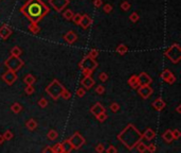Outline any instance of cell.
Returning <instances> with one entry per match:
<instances>
[{"mask_svg": "<svg viewBox=\"0 0 181 153\" xmlns=\"http://www.w3.org/2000/svg\"><path fill=\"white\" fill-rule=\"evenodd\" d=\"M10 52H11V56H17V58H20V56L22 54V50H21L18 46H15V47L12 48Z\"/></svg>", "mask_w": 181, "mask_h": 153, "instance_id": "484cf974", "label": "cell"}, {"mask_svg": "<svg viewBox=\"0 0 181 153\" xmlns=\"http://www.w3.org/2000/svg\"><path fill=\"white\" fill-rule=\"evenodd\" d=\"M49 3L56 12L59 13L67 8V5L70 3V0H49Z\"/></svg>", "mask_w": 181, "mask_h": 153, "instance_id": "ba28073f", "label": "cell"}, {"mask_svg": "<svg viewBox=\"0 0 181 153\" xmlns=\"http://www.w3.org/2000/svg\"><path fill=\"white\" fill-rule=\"evenodd\" d=\"M127 51H128V48H127L126 45H124V44H120L116 49V52L119 53L120 56H125L126 53H127Z\"/></svg>", "mask_w": 181, "mask_h": 153, "instance_id": "cb8c5ba5", "label": "cell"}, {"mask_svg": "<svg viewBox=\"0 0 181 153\" xmlns=\"http://www.w3.org/2000/svg\"><path fill=\"white\" fill-rule=\"evenodd\" d=\"M95 118H97L100 122H104L106 119L108 118V116H107V114H106V112H104V113H101V114H99V115H97Z\"/></svg>", "mask_w": 181, "mask_h": 153, "instance_id": "74e56055", "label": "cell"}, {"mask_svg": "<svg viewBox=\"0 0 181 153\" xmlns=\"http://www.w3.org/2000/svg\"><path fill=\"white\" fill-rule=\"evenodd\" d=\"M19 12L31 22L38 24L46 15L50 13V8L42 0H26Z\"/></svg>", "mask_w": 181, "mask_h": 153, "instance_id": "6da1fadb", "label": "cell"}, {"mask_svg": "<svg viewBox=\"0 0 181 153\" xmlns=\"http://www.w3.org/2000/svg\"><path fill=\"white\" fill-rule=\"evenodd\" d=\"M38 105H39L40 108H47V106H48V100L46 99L45 97L40 98L39 101H38Z\"/></svg>", "mask_w": 181, "mask_h": 153, "instance_id": "60d3db41", "label": "cell"}, {"mask_svg": "<svg viewBox=\"0 0 181 153\" xmlns=\"http://www.w3.org/2000/svg\"><path fill=\"white\" fill-rule=\"evenodd\" d=\"M127 83H128V85L132 88V89H137V88L140 86L139 81H138V76H137V74H132V76L128 79Z\"/></svg>", "mask_w": 181, "mask_h": 153, "instance_id": "d6986e66", "label": "cell"}, {"mask_svg": "<svg viewBox=\"0 0 181 153\" xmlns=\"http://www.w3.org/2000/svg\"><path fill=\"white\" fill-rule=\"evenodd\" d=\"M102 4H103L102 0H93V5H94L95 8H101Z\"/></svg>", "mask_w": 181, "mask_h": 153, "instance_id": "f5cc1de1", "label": "cell"}, {"mask_svg": "<svg viewBox=\"0 0 181 153\" xmlns=\"http://www.w3.org/2000/svg\"><path fill=\"white\" fill-rule=\"evenodd\" d=\"M79 26L83 28L84 30L88 29L90 26L92 25V18L90 17L88 14H84V15H82L81 17V20H79Z\"/></svg>", "mask_w": 181, "mask_h": 153, "instance_id": "5bb4252c", "label": "cell"}, {"mask_svg": "<svg viewBox=\"0 0 181 153\" xmlns=\"http://www.w3.org/2000/svg\"><path fill=\"white\" fill-rule=\"evenodd\" d=\"M142 137L144 138V139L148 140V141H152L156 137V133L152 128H147L144 132L142 133Z\"/></svg>", "mask_w": 181, "mask_h": 153, "instance_id": "ac0fdd59", "label": "cell"}, {"mask_svg": "<svg viewBox=\"0 0 181 153\" xmlns=\"http://www.w3.org/2000/svg\"><path fill=\"white\" fill-rule=\"evenodd\" d=\"M152 106L154 110H156V111H162V110H164L166 106V103L164 102V100L163 99H161V98H157L156 100L152 101Z\"/></svg>", "mask_w": 181, "mask_h": 153, "instance_id": "e0dca14e", "label": "cell"}, {"mask_svg": "<svg viewBox=\"0 0 181 153\" xmlns=\"http://www.w3.org/2000/svg\"><path fill=\"white\" fill-rule=\"evenodd\" d=\"M172 74H172L171 70L165 69V70H163V71L161 72V79H162L164 82H167V80L170 79V76H171Z\"/></svg>", "mask_w": 181, "mask_h": 153, "instance_id": "f546056e", "label": "cell"}, {"mask_svg": "<svg viewBox=\"0 0 181 153\" xmlns=\"http://www.w3.org/2000/svg\"><path fill=\"white\" fill-rule=\"evenodd\" d=\"M129 20L131 21V22H137V21H139L140 19V16L139 14L137 13V12H134V13H131L130 15H129Z\"/></svg>", "mask_w": 181, "mask_h": 153, "instance_id": "e575fe53", "label": "cell"}, {"mask_svg": "<svg viewBox=\"0 0 181 153\" xmlns=\"http://www.w3.org/2000/svg\"><path fill=\"white\" fill-rule=\"evenodd\" d=\"M95 82L94 80L92 79L91 76H84V78L81 80V85L84 87L85 89H90L94 86Z\"/></svg>", "mask_w": 181, "mask_h": 153, "instance_id": "7c38bea8", "label": "cell"}, {"mask_svg": "<svg viewBox=\"0 0 181 153\" xmlns=\"http://www.w3.org/2000/svg\"><path fill=\"white\" fill-rule=\"evenodd\" d=\"M164 54L172 63H179L181 61V47L179 46V44H173L166 49Z\"/></svg>", "mask_w": 181, "mask_h": 153, "instance_id": "277c9868", "label": "cell"}, {"mask_svg": "<svg viewBox=\"0 0 181 153\" xmlns=\"http://www.w3.org/2000/svg\"><path fill=\"white\" fill-rule=\"evenodd\" d=\"M35 92V88L33 85H26V88H24V92H26V95L30 96V95H33Z\"/></svg>", "mask_w": 181, "mask_h": 153, "instance_id": "836d02e7", "label": "cell"}, {"mask_svg": "<svg viewBox=\"0 0 181 153\" xmlns=\"http://www.w3.org/2000/svg\"><path fill=\"white\" fill-rule=\"evenodd\" d=\"M74 13H73V11L72 10H66L65 12L63 13V16H64V18L66 19V20H71L72 19V17H73Z\"/></svg>", "mask_w": 181, "mask_h": 153, "instance_id": "1f68e13d", "label": "cell"}, {"mask_svg": "<svg viewBox=\"0 0 181 153\" xmlns=\"http://www.w3.org/2000/svg\"><path fill=\"white\" fill-rule=\"evenodd\" d=\"M99 79L102 82H106L108 80V74H106V72H101V74H99Z\"/></svg>", "mask_w": 181, "mask_h": 153, "instance_id": "681fc988", "label": "cell"}, {"mask_svg": "<svg viewBox=\"0 0 181 153\" xmlns=\"http://www.w3.org/2000/svg\"><path fill=\"white\" fill-rule=\"evenodd\" d=\"M79 67L81 70H91V71H94L95 69L99 67V64L95 61V58H92L89 56H86L79 63Z\"/></svg>", "mask_w": 181, "mask_h": 153, "instance_id": "8992f818", "label": "cell"}, {"mask_svg": "<svg viewBox=\"0 0 181 153\" xmlns=\"http://www.w3.org/2000/svg\"><path fill=\"white\" fill-rule=\"evenodd\" d=\"M138 81H139L140 85H150L152 83V79L146 72H141L138 76Z\"/></svg>", "mask_w": 181, "mask_h": 153, "instance_id": "4fadbf2b", "label": "cell"}, {"mask_svg": "<svg viewBox=\"0 0 181 153\" xmlns=\"http://www.w3.org/2000/svg\"><path fill=\"white\" fill-rule=\"evenodd\" d=\"M106 152H107V153H117V152H118V149H117L114 146L110 145L109 147H108L107 150H106Z\"/></svg>", "mask_w": 181, "mask_h": 153, "instance_id": "f907efd6", "label": "cell"}, {"mask_svg": "<svg viewBox=\"0 0 181 153\" xmlns=\"http://www.w3.org/2000/svg\"><path fill=\"white\" fill-rule=\"evenodd\" d=\"M146 147H147V145H145L142 140H140L139 143L137 144L136 145V147L134 148H137V150H138V152H140V153H144L145 151H146Z\"/></svg>", "mask_w": 181, "mask_h": 153, "instance_id": "f1b7e54d", "label": "cell"}, {"mask_svg": "<svg viewBox=\"0 0 181 153\" xmlns=\"http://www.w3.org/2000/svg\"><path fill=\"white\" fill-rule=\"evenodd\" d=\"M29 30L31 33H33V34H38L40 32V27L38 26V24L31 22V24L29 25Z\"/></svg>", "mask_w": 181, "mask_h": 153, "instance_id": "d4e9b609", "label": "cell"}, {"mask_svg": "<svg viewBox=\"0 0 181 153\" xmlns=\"http://www.w3.org/2000/svg\"><path fill=\"white\" fill-rule=\"evenodd\" d=\"M75 95L77 96L79 98H83L85 95H86V90H85L84 87H79V88H77V89H76Z\"/></svg>", "mask_w": 181, "mask_h": 153, "instance_id": "f35d334b", "label": "cell"}, {"mask_svg": "<svg viewBox=\"0 0 181 153\" xmlns=\"http://www.w3.org/2000/svg\"><path fill=\"white\" fill-rule=\"evenodd\" d=\"M60 98H63V99H65V100H69L71 98V92H69L68 89H64L63 92H62V95H60Z\"/></svg>", "mask_w": 181, "mask_h": 153, "instance_id": "8d00e7d4", "label": "cell"}, {"mask_svg": "<svg viewBox=\"0 0 181 153\" xmlns=\"http://www.w3.org/2000/svg\"><path fill=\"white\" fill-rule=\"evenodd\" d=\"M104 112H106V108H104L100 102H97L95 104H93V105L90 108V113H91L94 117L97 116V115H99V114L104 113Z\"/></svg>", "mask_w": 181, "mask_h": 153, "instance_id": "2e32d148", "label": "cell"}, {"mask_svg": "<svg viewBox=\"0 0 181 153\" xmlns=\"http://www.w3.org/2000/svg\"><path fill=\"white\" fill-rule=\"evenodd\" d=\"M64 40L66 43H68L69 45H72V44H74L77 40V34L74 31L70 30V31H68L64 35Z\"/></svg>", "mask_w": 181, "mask_h": 153, "instance_id": "9a60e30c", "label": "cell"}, {"mask_svg": "<svg viewBox=\"0 0 181 153\" xmlns=\"http://www.w3.org/2000/svg\"><path fill=\"white\" fill-rule=\"evenodd\" d=\"M68 140L70 141L73 150H79V149H81L82 147L85 145V143H86V139H85L84 136H83L79 132H74L73 135H72L70 138H68Z\"/></svg>", "mask_w": 181, "mask_h": 153, "instance_id": "52a82bcc", "label": "cell"}, {"mask_svg": "<svg viewBox=\"0 0 181 153\" xmlns=\"http://www.w3.org/2000/svg\"><path fill=\"white\" fill-rule=\"evenodd\" d=\"M138 94L141 96L142 99H148L152 95V88L150 85H140L138 88Z\"/></svg>", "mask_w": 181, "mask_h": 153, "instance_id": "30bf717a", "label": "cell"}, {"mask_svg": "<svg viewBox=\"0 0 181 153\" xmlns=\"http://www.w3.org/2000/svg\"><path fill=\"white\" fill-rule=\"evenodd\" d=\"M146 150L148 151V152H150V153H154V152L157 151V147H156L155 144H150V145H147Z\"/></svg>", "mask_w": 181, "mask_h": 153, "instance_id": "f6af8a7d", "label": "cell"}, {"mask_svg": "<svg viewBox=\"0 0 181 153\" xmlns=\"http://www.w3.org/2000/svg\"><path fill=\"white\" fill-rule=\"evenodd\" d=\"M162 138H163V140H164L165 143H167V144L173 143L174 137H173V134H172L171 130H166L165 132L162 134Z\"/></svg>", "mask_w": 181, "mask_h": 153, "instance_id": "ffe728a7", "label": "cell"}, {"mask_svg": "<svg viewBox=\"0 0 181 153\" xmlns=\"http://www.w3.org/2000/svg\"><path fill=\"white\" fill-rule=\"evenodd\" d=\"M172 134H173L174 140H177L181 137V132L179 130H174V131H172Z\"/></svg>", "mask_w": 181, "mask_h": 153, "instance_id": "7dc6e473", "label": "cell"}, {"mask_svg": "<svg viewBox=\"0 0 181 153\" xmlns=\"http://www.w3.org/2000/svg\"><path fill=\"white\" fill-rule=\"evenodd\" d=\"M11 111L13 112L14 114H19L22 111V106H21V104H19L18 102H15L14 104H12V106H11Z\"/></svg>", "mask_w": 181, "mask_h": 153, "instance_id": "4316f807", "label": "cell"}, {"mask_svg": "<svg viewBox=\"0 0 181 153\" xmlns=\"http://www.w3.org/2000/svg\"><path fill=\"white\" fill-rule=\"evenodd\" d=\"M82 71H83V74H84V76H91L92 72H93V71H91V70H82Z\"/></svg>", "mask_w": 181, "mask_h": 153, "instance_id": "11a10c76", "label": "cell"}, {"mask_svg": "<svg viewBox=\"0 0 181 153\" xmlns=\"http://www.w3.org/2000/svg\"><path fill=\"white\" fill-rule=\"evenodd\" d=\"M12 34H13V30H12V28L9 25L3 24L2 26L0 27V37L3 40H8Z\"/></svg>", "mask_w": 181, "mask_h": 153, "instance_id": "8fae6325", "label": "cell"}, {"mask_svg": "<svg viewBox=\"0 0 181 153\" xmlns=\"http://www.w3.org/2000/svg\"><path fill=\"white\" fill-rule=\"evenodd\" d=\"M120 8H121V10H123V11H125V12H127V11L130 10L131 4L128 2V1H123V2L120 4Z\"/></svg>", "mask_w": 181, "mask_h": 153, "instance_id": "d6a6232c", "label": "cell"}, {"mask_svg": "<svg viewBox=\"0 0 181 153\" xmlns=\"http://www.w3.org/2000/svg\"><path fill=\"white\" fill-rule=\"evenodd\" d=\"M24 82L26 85H33L35 82H36V78H35L32 74H29L24 78Z\"/></svg>", "mask_w": 181, "mask_h": 153, "instance_id": "603a6c76", "label": "cell"}, {"mask_svg": "<svg viewBox=\"0 0 181 153\" xmlns=\"http://www.w3.org/2000/svg\"><path fill=\"white\" fill-rule=\"evenodd\" d=\"M176 76H174V74H172L171 76H170V79L167 80V82H166V83H167V84H174V83H175V82H176Z\"/></svg>", "mask_w": 181, "mask_h": 153, "instance_id": "816d5d0a", "label": "cell"}, {"mask_svg": "<svg viewBox=\"0 0 181 153\" xmlns=\"http://www.w3.org/2000/svg\"><path fill=\"white\" fill-rule=\"evenodd\" d=\"M42 152H50V153H52V148H51V146H47L46 148L42 149Z\"/></svg>", "mask_w": 181, "mask_h": 153, "instance_id": "db71d44e", "label": "cell"}, {"mask_svg": "<svg viewBox=\"0 0 181 153\" xmlns=\"http://www.w3.org/2000/svg\"><path fill=\"white\" fill-rule=\"evenodd\" d=\"M4 66L8 69H10V70H13V71L17 72L24 66V62L20 58L10 56L4 61Z\"/></svg>", "mask_w": 181, "mask_h": 153, "instance_id": "5b68a950", "label": "cell"}, {"mask_svg": "<svg viewBox=\"0 0 181 153\" xmlns=\"http://www.w3.org/2000/svg\"><path fill=\"white\" fill-rule=\"evenodd\" d=\"M62 146H63V153H70L71 151L73 150V148H72V146H71L70 141L68 139L64 140L63 143H62Z\"/></svg>", "mask_w": 181, "mask_h": 153, "instance_id": "7402d4cb", "label": "cell"}, {"mask_svg": "<svg viewBox=\"0 0 181 153\" xmlns=\"http://www.w3.org/2000/svg\"><path fill=\"white\" fill-rule=\"evenodd\" d=\"M176 112H177V113H178V114H180V113H181V105H178V106H177V108H176Z\"/></svg>", "mask_w": 181, "mask_h": 153, "instance_id": "6f0895ef", "label": "cell"}, {"mask_svg": "<svg viewBox=\"0 0 181 153\" xmlns=\"http://www.w3.org/2000/svg\"><path fill=\"white\" fill-rule=\"evenodd\" d=\"M26 128L29 130V131H34L37 128V121L33 118L29 119V120L26 122Z\"/></svg>", "mask_w": 181, "mask_h": 153, "instance_id": "44dd1931", "label": "cell"}, {"mask_svg": "<svg viewBox=\"0 0 181 153\" xmlns=\"http://www.w3.org/2000/svg\"><path fill=\"white\" fill-rule=\"evenodd\" d=\"M95 151L97 153H103L105 151V146L103 145V144H97V147H95Z\"/></svg>", "mask_w": 181, "mask_h": 153, "instance_id": "c3c4849f", "label": "cell"}, {"mask_svg": "<svg viewBox=\"0 0 181 153\" xmlns=\"http://www.w3.org/2000/svg\"><path fill=\"white\" fill-rule=\"evenodd\" d=\"M95 92L97 95H103L105 92V86L104 85H97L95 87Z\"/></svg>", "mask_w": 181, "mask_h": 153, "instance_id": "b9f144b4", "label": "cell"}, {"mask_svg": "<svg viewBox=\"0 0 181 153\" xmlns=\"http://www.w3.org/2000/svg\"><path fill=\"white\" fill-rule=\"evenodd\" d=\"M3 137H4L5 140H11L14 137V134L11 132L10 130H6V131L4 132V134H3Z\"/></svg>", "mask_w": 181, "mask_h": 153, "instance_id": "7bdbcfd3", "label": "cell"}, {"mask_svg": "<svg viewBox=\"0 0 181 153\" xmlns=\"http://www.w3.org/2000/svg\"><path fill=\"white\" fill-rule=\"evenodd\" d=\"M112 10H113L112 5L109 4V3H107V4H105L103 6V11H104V13H106V14H109Z\"/></svg>", "mask_w": 181, "mask_h": 153, "instance_id": "bcb514c9", "label": "cell"}, {"mask_svg": "<svg viewBox=\"0 0 181 153\" xmlns=\"http://www.w3.org/2000/svg\"><path fill=\"white\" fill-rule=\"evenodd\" d=\"M1 79H2L6 84L11 86V85H13L16 82V80H17V74H16V72L13 71V70L8 69V70L1 76Z\"/></svg>", "mask_w": 181, "mask_h": 153, "instance_id": "9c48e42d", "label": "cell"}, {"mask_svg": "<svg viewBox=\"0 0 181 153\" xmlns=\"http://www.w3.org/2000/svg\"><path fill=\"white\" fill-rule=\"evenodd\" d=\"M52 148V153H63V146H62V143H57L55 145L51 146Z\"/></svg>", "mask_w": 181, "mask_h": 153, "instance_id": "4dcf8cb0", "label": "cell"}, {"mask_svg": "<svg viewBox=\"0 0 181 153\" xmlns=\"http://www.w3.org/2000/svg\"><path fill=\"white\" fill-rule=\"evenodd\" d=\"M81 17H82V15L79 13H74L73 17H72V19H71V20L73 21L75 25H79V20H81Z\"/></svg>", "mask_w": 181, "mask_h": 153, "instance_id": "ee69618b", "label": "cell"}, {"mask_svg": "<svg viewBox=\"0 0 181 153\" xmlns=\"http://www.w3.org/2000/svg\"><path fill=\"white\" fill-rule=\"evenodd\" d=\"M109 108H110V111L112 112V113H117V112H119V110H120V104L117 102H112V103H110Z\"/></svg>", "mask_w": 181, "mask_h": 153, "instance_id": "d590c367", "label": "cell"}, {"mask_svg": "<svg viewBox=\"0 0 181 153\" xmlns=\"http://www.w3.org/2000/svg\"><path fill=\"white\" fill-rule=\"evenodd\" d=\"M47 137L49 140H51V141H53V140H55L58 138V133L56 132L55 130H50L49 132H48L47 134Z\"/></svg>", "mask_w": 181, "mask_h": 153, "instance_id": "83f0119b", "label": "cell"}, {"mask_svg": "<svg viewBox=\"0 0 181 153\" xmlns=\"http://www.w3.org/2000/svg\"><path fill=\"white\" fill-rule=\"evenodd\" d=\"M4 141H5V139H4V137H3V135L0 134V145H3Z\"/></svg>", "mask_w": 181, "mask_h": 153, "instance_id": "9f6ffc18", "label": "cell"}, {"mask_svg": "<svg viewBox=\"0 0 181 153\" xmlns=\"http://www.w3.org/2000/svg\"><path fill=\"white\" fill-rule=\"evenodd\" d=\"M99 54L100 53H99V50H97V49H90L89 52H88V56L92 58H97L99 56Z\"/></svg>", "mask_w": 181, "mask_h": 153, "instance_id": "ab89813d", "label": "cell"}, {"mask_svg": "<svg viewBox=\"0 0 181 153\" xmlns=\"http://www.w3.org/2000/svg\"><path fill=\"white\" fill-rule=\"evenodd\" d=\"M119 141L123 144L128 150H132L140 140L143 139L142 133L132 123H128L118 135Z\"/></svg>", "mask_w": 181, "mask_h": 153, "instance_id": "7a4b0ae2", "label": "cell"}, {"mask_svg": "<svg viewBox=\"0 0 181 153\" xmlns=\"http://www.w3.org/2000/svg\"><path fill=\"white\" fill-rule=\"evenodd\" d=\"M64 89H65V87L62 85V83L58 80L54 79L50 84L46 87V92L52 98L53 100H58Z\"/></svg>", "mask_w": 181, "mask_h": 153, "instance_id": "3957f363", "label": "cell"}]
</instances>
